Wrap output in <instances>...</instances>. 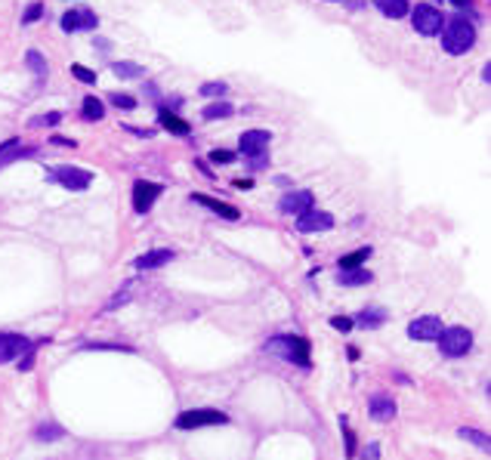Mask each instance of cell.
Masks as SVG:
<instances>
[{
    "label": "cell",
    "mask_w": 491,
    "mask_h": 460,
    "mask_svg": "<svg viewBox=\"0 0 491 460\" xmlns=\"http://www.w3.org/2000/svg\"><path fill=\"white\" fill-rule=\"evenodd\" d=\"M457 435H460V439H466V441H472V445L482 448V451H488V448H491L488 433H482V429H470V426H464Z\"/></svg>",
    "instance_id": "44dd1931"
},
{
    "label": "cell",
    "mask_w": 491,
    "mask_h": 460,
    "mask_svg": "<svg viewBox=\"0 0 491 460\" xmlns=\"http://www.w3.org/2000/svg\"><path fill=\"white\" fill-rule=\"evenodd\" d=\"M266 352L278 355V359L291 361L297 367H312V355H309V340L306 337H294V334H278L266 343Z\"/></svg>",
    "instance_id": "6da1fadb"
},
{
    "label": "cell",
    "mask_w": 491,
    "mask_h": 460,
    "mask_svg": "<svg viewBox=\"0 0 491 460\" xmlns=\"http://www.w3.org/2000/svg\"><path fill=\"white\" fill-rule=\"evenodd\" d=\"M371 256V247H359L355 254H346V256H340V269H359L361 263Z\"/></svg>",
    "instance_id": "cb8c5ba5"
},
{
    "label": "cell",
    "mask_w": 491,
    "mask_h": 460,
    "mask_svg": "<svg viewBox=\"0 0 491 460\" xmlns=\"http://www.w3.org/2000/svg\"><path fill=\"white\" fill-rule=\"evenodd\" d=\"M331 324H334V330H352V328H355V318H349V315H334V318H331Z\"/></svg>",
    "instance_id": "1f68e13d"
},
{
    "label": "cell",
    "mask_w": 491,
    "mask_h": 460,
    "mask_svg": "<svg viewBox=\"0 0 491 460\" xmlns=\"http://www.w3.org/2000/svg\"><path fill=\"white\" fill-rule=\"evenodd\" d=\"M65 435V426H59V423H40L38 429H34V439L38 441H56V439H62Z\"/></svg>",
    "instance_id": "ffe728a7"
},
{
    "label": "cell",
    "mask_w": 491,
    "mask_h": 460,
    "mask_svg": "<svg viewBox=\"0 0 491 460\" xmlns=\"http://www.w3.org/2000/svg\"><path fill=\"white\" fill-rule=\"evenodd\" d=\"M312 201H315V198H312V192H291V195H285V198H281V210L300 217V213L312 210Z\"/></svg>",
    "instance_id": "5bb4252c"
},
{
    "label": "cell",
    "mask_w": 491,
    "mask_h": 460,
    "mask_svg": "<svg viewBox=\"0 0 491 460\" xmlns=\"http://www.w3.org/2000/svg\"><path fill=\"white\" fill-rule=\"evenodd\" d=\"M71 75H75L77 81H84V84H93L96 81V75L90 69H84V65H71Z\"/></svg>",
    "instance_id": "d6a6232c"
},
{
    "label": "cell",
    "mask_w": 491,
    "mask_h": 460,
    "mask_svg": "<svg viewBox=\"0 0 491 460\" xmlns=\"http://www.w3.org/2000/svg\"><path fill=\"white\" fill-rule=\"evenodd\" d=\"M374 7L383 16H390V19H402L408 13V0H374Z\"/></svg>",
    "instance_id": "d6986e66"
},
{
    "label": "cell",
    "mask_w": 491,
    "mask_h": 460,
    "mask_svg": "<svg viewBox=\"0 0 491 460\" xmlns=\"http://www.w3.org/2000/svg\"><path fill=\"white\" fill-rule=\"evenodd\" d=\"M371 278L374 275L368 272V269H343L340 275H337V281H340V285H346V287H361V285H371Z\"/></svg>",
    "instance_id": "e0dca14e"
},
{
    "label": "cell",
    "mask_w": 491,
    "mask_h": 460,
    "mask_svg": "<svg viewBox=\"0 0 491 460\" xmlns=\"http://www.w3.org/2000/svg\"><path fill=\"white\" fill-rule=\"evenodd\" d=\"M102 99H96V96H87L84 99V106H81V114H84V121H102Z\"/></svg>",
    "instance_id": "7402d4cb"
},
{
    "label": "cell",
    "mask_w": 491,
    "mask_h": 460,
    "mask_svg": "<svg viewBox=\"0 0 491 460\" xmlns=\"http://www.w3.org/2000/svg\"><path fill=\"white\" fill-rule=\"evenodd\" d=\"M32 349V343L25 340V337L19 334H0V365H7V361L19 359L22 352H28Z\"/></svg>",
    "instance_id": "ba28073f"
},
{
    "label": "cell",
    "mask_w": 491,
    "mask_h": 460,
    "mask_svg": "<svg viewBox=\"0 0 491 460\" xmlns=\"http://www.w3.org/2000/svg\"><path fill=\"white\" fill-rule=\"evenodd\" d=\"M108 99H112L118 108H133V106H136V99H133V96H124V93H112Z\"/></svg>",
    "instance_id": "836d02e7"
},
{
    "label": "cell",
    "mask_w": 491,
    "mask_h": 460,
    "mask_svg": "<svg viewBox=\"0 0 491 460\" xmlns=\"http://www.w3.org/2000/svg\"><path fill=\"white\" fill-rule=\"evenodd\" d=\"M368 411H371V417L377 423H390L392 417H396V402H392L390 396H371Z\"/></svg>",
    "instance_id": "4fadbf2b"
},
{
    "label": "cell",
    "mask_w": 491,
    "mask_h": 460,
    "mask_svg": "<svg viewBox=\"0 0 491 460\" xmlns=\"http://www.w3.org/2000/svg\"><path fill=\"white\" fill-rule=\"evenodd\" d=\"M173 250H149V254H143V256H136L133 260V266L139 269V272H152V269H161V266H167V263H173Z\"/></svg>",
    "instance_id": "8fae6325"
},
{
    "label": "cell",
    "mask_w": 491,
    "mask_h": 460,
    "mask_svg": "<svg viewBox=\"0 0 491 460\" xmlns=\"http://www.w3.org/2000/svg\"><path fill=\"white\" fill-rule=\"evenodd\" d=\"M334 226V217L322 210H306L297 217V232H328Z\"/></svg>",
    "instance_id": "30bf717a"
},
{
    "label": "cell",
    "mask_w": 491,
    "mask_h": 460,
    "mask_svg": "<svg viewBox=\"0 0 491 460\" xmlns=\"http://www.w3.org/2000/svg\"><path fill=\"white\" fill-rule=\"evenodd\" d=\"M161 124L167 127L170 133H180V136H186V133H189V124H186V121L176 118V114H173V112H167V108L161 112Z\"/></svg>",
    "instance_id": "603a6c76"
},
{
    "label": "cell",
    "mask_w": 491,
    "mask_h": 460,
    "mask_svg": "<svg viewBox=\"0 0 491 460\" xmlns=\"http://www.w3.org/2000/svg\"><path fill=\"white\" fill-rule=\"evenodd\" d=\"M226 93H229L226 84H201V96L204 99H217V96H226Z\"/></svg>",
    "instance_id": "f546056e"
},
{
    "label": "cell",
    "mask_w": 491,
    "mask_h": 460,
    "mask_svg": "<svg viewBox=\"0 0 491 460\" xmlns=\"http://www.w3.org/2000/svg\"><path fill=\"white\" fill-rule=\"evenodd\" d=\"M195 201H198V204H204V207H211V210H213V213H219L223 219H238V217H241V213H238V207L223 204V201L211 198V195H195Z\"/></svg>",
    "instance_id": "2e32d148"
},
{
    "label": "cell",
    "mask_w": 491,
    "mask_h": 460,
    "mask_svg": "<svg viewBox=\"0 0 491 460\" xmlns=\"http://www.w3.org/2000/svg\"><path fill=\"white\" fill-rule=\"evenodd\" d=\"M232 114V106L226 99H219V102H211V106L204 108V118L207 121H217V118H229Z\"/></svg>",
    "instance_id": "484cf974"
},
{
    "label": "cell",
    "mask_w": 491,
    "mask_h": 460,
    "mask_svg": "<svg viewBox=\"0 0 491 460\" xmlns=\"http://www.w3.org/2000/svg\"><path fill=\"white\" fill-rule=\"evenodd\" d=\"M445 330V324L435 315H420L408 324V337L411 340H439V334Z\"/></svg>",
    "instance_id": "8992f818"
},
{
    "label": "cell",
    "mask_w": 491,
    "mask_h": 460,
    "mask_svg": "<svg viewBox=\"0 0 491 460\" xmlns=\"http://www.w3.org/2000/svg\"><path fill=\"white\" fill-rule=\"evenodd\" d=\"M25 155L32 158L34 149H25L19 139H10V143L0 145V164H10V161H16V158H25Z\"/></svg>",
    "instance_id": "ac0fdd59"
},
{
    "label": "cell",
    "mask_w": 491,
    "mask_h": 460,
    "mask_svg": "<svg viewBox=\"0 0 491 460\" xmlns=\"http://www.w3.org/2000/svg\"><path fill=\"white\" fill-rule=\"evenodd\" d=\"M50 180H56V182H62L65 189H87L90 186V180H93V173L90 170H84V167H56V170H50Z\"/></svg>",
    "instance_id": "52a82bcc"
},
{
    "label": "cell",
    "mask_w": 491,
    "mask_h": 460,
    "mask_svg": "<svg viewBox=\"0 0 491 460\" xmlns=\"http://www.w3.org/2000/svg\"><path fill=\"white\" fill-rule=\"evenodd\" d=\"M229 414L213 408H198V411H182L176 417V429H201V426H226Z\"/></svg>",
    "instance_id": "277c9868"
},
{
    "label": "cell",
    "mask_w": 491,
    "mask_h": 460,
    "mask_svg": "<svg viewBox=\"0 0 491 460\" xmlns=\"http://www.w3.org/2000/svg\"><path fill=\"white\" fill-rule=\"evenodd\" d=\"M340 433H343V441H346V457H352L355 454V433L349 429L346 417H340Z\"/></svg>",
    "instance_id": "f1b7e54d"
},
{
    "label": "cell",
    "mask_w": 491,
    "mask_h": 460,
    "mask_svg": "<svg viewBox=\"0 0 491 460\" xmlns=\"http://www.w3.org/2000/svg\"><path fill=\"white\" fill-rule=\"evenodd\" d=\"M40 13H44V10H40V3H34V7L25 13V25H28V22H34V19H40Z\"/></svg>",
    "instance_id": "8d00e7d4"
},
{
    "label": "cell",
    "mask_w": 491,
    "mask_h": 460,
    "mask_svg": "<svg viewBox=\"0 0 491 460\" xmlns=\"http://www.w3.org/2000/svg\"><path fill=\"white\" fill-rule=\"evenodd\" d=\"M62 121V114L59 112H50V114H40V118L32 121V127H50V124H59Z\"/></svg>",
    "instance_id": "4dcf8cb0"
},
{
    "label": "cell",
    "mask_w": 491,
    "mask_h": 460,
    "mask_svg": "<svg viewBox=\"0 0 491 460\" xmlns=\"http://www.w3.org/2000/svg\"><path fill=\"white\" fill-rule=\"evenodd\" d=\"M442 28H445V32H442V47H445L451 56H460V53L472 50V44H476V28H472V22L451 19Z\"/></svg>",
    "instance_id": "7a4b0ae2"
},
{
    "label": "cell",
    "mask_w": 491,
    "mask_h": 460,
    "mask_svg": "<svg viewBox=\"0 0 491 460\" xmlns=\"http://www.w3.org/2000/svg\"><path fill=\"white\" fill-rule=\"evenodd\" d=\"M355 322H361V328H380L386 322V312L383 309H365Z\"/></svg>",
    "instance_id": "d4e9b609"
},
{
    "label": "cell",
    "mask_w": 491,
    "mask_h": 460,
    "mask_svg": "<svg viewBox=\"0 0 491 460\" xmlns=\"http://www.w3.org/2000/svg\"><path fill=\"white\" fill-rule=\"evenodd\" d=\"M442 25H445V19H442V13L435 7H417L414 10V32L417 34L433 38V34L442 32Z\"/></svg>",
    "instance_id": "5b68a950"
},
{
    "label": "cell",
    "mask_w": 491,
    "mask_h": 460,
    "mask_svg": "<svg viewBox=\"0 0 491 460\" xmlns=\"http://www.w3.org/2000/svg\"><path fill=\"white\" fill-rule=\"evenodd\" d=\"M211 158H213L217 164H232V161H235V155H232V152H213Z\"/></svg>",
    "instance_id": "d590c367"
},
{
    "label": "cell",
    "mask_w": 491,
    "mask_h": 460,
    "mask_svg": "<svg viewBox=\"0 0 491 460\" xmlns=\"http://www.w3.org/2000/svg\"><path fill=\"white\" fill-rule=\"evenodd\" d=\"M269 133L266 130H248V133H241V152L244 155H263L266 152V145H269Z\"/></svg>",
    "instance_id": "7c38bea8"
},
{
    "label": "cell",
    "mask_w": 491,
    "mask_h": 460,
    "mask_svg": "<svg viewBox=\"0 0 491 460\" xmlns=\"http://www.w3.org/2000/svg\"><path fill=\"white\" fill-rule=\"evenodd\" d=\"M62 28L65 32H77V28H96V16L90 10H69L62 16Z\"/></svg>",
    "instance_id": "9a60e30c"
},
{
    "label": "cell",
    "mask_w": 491,
    "mask_h": 460,
    "mask_svg": "<svg viewBox=\"0 0 491 460\" xmlns=\"http://www.w3.org/2000/svg\"><path fill=\"white\" fill-rule=\"evenodd\" d=\"M164 189L158 186V182H145L139 180L136 186H133V207H136V213H145L152 204H155V198L161 195Z\"/></svg>",
    "instance_id": "9c48e42d"
},
{
    "label": "cell",
    "mask_w": 491,
    "mask_h": 460,
    "mask_svg": "<svg viewBox=\"0 0 491 460\" xmlns=\"http://www.w3.org/2000/svg\"><path fill=\"white\" fill-rule=\"evenodd\" d=\"M25 62H28V65H32V69H34V75H38V77H40V81H44V77H47V62H44V56H40V53H38V50H28V56H25Z\"/></svg>",
    "instance_id": "83f0119b"
},
{
    "label": "cell",
    "mask_w": 491,
    "mask_h": 460,
    "mask_svg": "<svg viewBox=\"0 0 491 460\" xmlns=\"http://www.w3.org/2000/svg\"><path fill=\"white\" fill-rule=\"evenodd\" d=\"M439 349L445 359H460L472 349V330L466 328H448L439 334Z\"/></svg>",
    "instance_id": "3957f363"
},
{
    "label": "cell",
    "mask_w": 491,
    "mask_h": 460,
    "mask_svg": "<svg viewBox=\"0 0 491 460\" xmlns=\"http://www.w3.org/2000/svg\"><path fill=\"white\" fill-rule=\"evenodd\" d=\"M454 3H466V0H454Z\"/></svg>",
    "instance_id": "74e56055"
},
{
    "label": "cell",
    "mask_w": 491,
    "mask_h": 460,
    "mask_svg": "<svg viewBox=\"0 0 491 460\" xmlns=\"http://www.w3.org/2000/svg\"><path fill=\"white\" fill-rule=\"evenodd\" d=\"M112 71L118 77H139V75H143V65H136V62H115Z\"/></svg>",
    "instance_id": "4316f807"
},
{
    "label": "cell",
    "mask_w": 491,
    "mask_h": 460,
    "mask_svg": "<svg viewBox=\"0 0 491 460\" xmlns=\"http://www.w3.org/2000/svg\"><path fill=\"white\" fill-rule=\"evenodd\" d=\"M359 460H380V445H377V441H371V445L365 448V454H361Z\"/></svg>",
    "instance_id": "e575fe53"
}]
</instances>
